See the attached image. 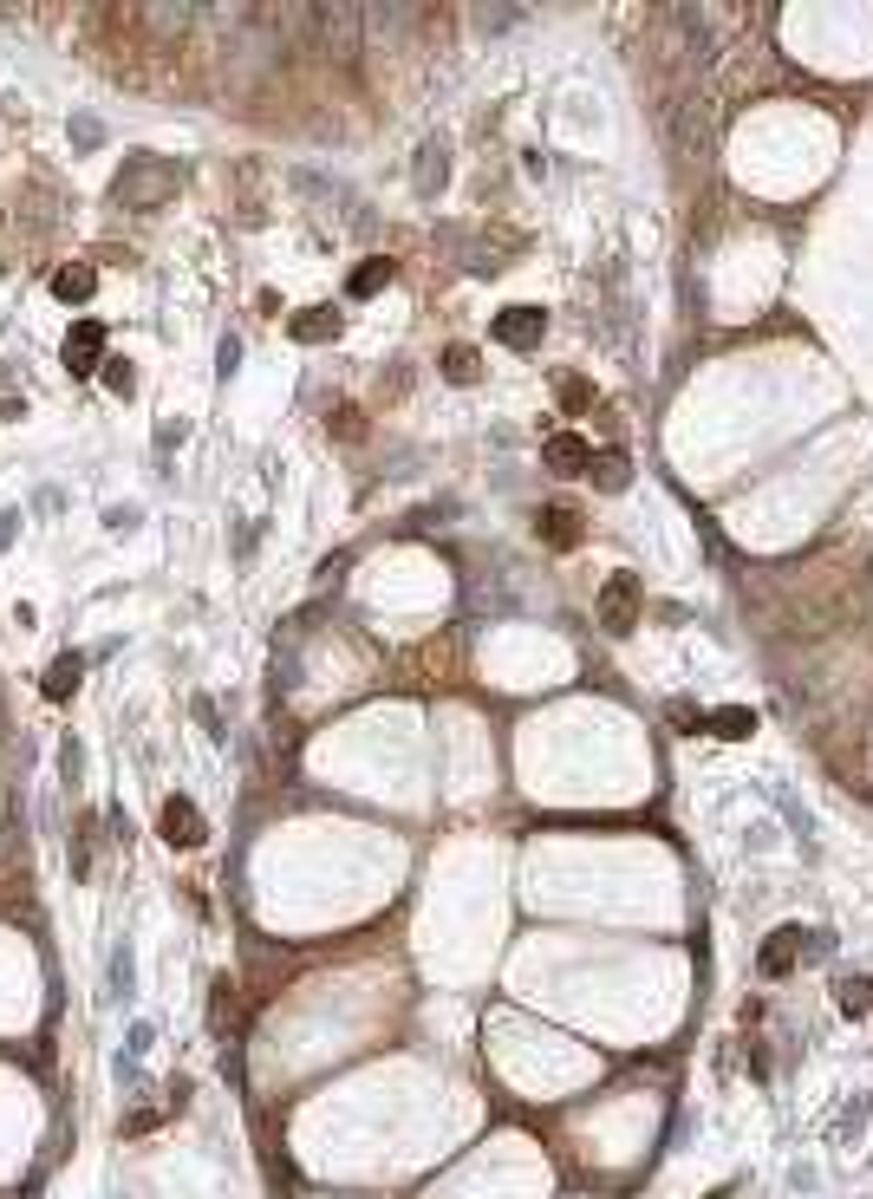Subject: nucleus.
Returning a JSON list of instances; mask_svg holds the SVG:
<instances>
[{
	"mask_svg": "<svg viewBox=\"0 0 873 1199\" xmlns=\"http://www.w3.org/2000/svg\"><path fill=\"white\" fill-rule=\"evenodd\" d=\"M326 424H333V430H339V437H346V444H359V437H365V417H359V411H352V404H339V411H333V417H326Z\"/></svg>",
	"mask_w": 873,
	"mask_h": 1199,
	"instance_id": "dca6fc26",
	"label": "nucleus"
},
{
	"mask_svg": "<svg viewBox=\"0 0 873 1199\" xmlns=\"http://www.w3.org/2000/svg\"><path fill=\"white\" fill-rule=\"evenodd\" d=\"M98 359H104V326H98V320H78L72 339H65V365H72V372H91Z\"/></svg>",
	"mask_w": 873,
	"mask_h": 1199,
	"instance_id": "423d86ee",
	"label": "nucleus"
},
{
	"mask_svg": "<svg viewBox=\"0 0 873 1199\" xmlns=\"http://www.w3.org/2000/svg\"><path fill=\"white\" fill-rule=\"evenodd\" d=\"M104 365H111V372H104V385H111V391H130V385H137V378H130V365H124V359H104Z\"/></svg>",
	"mask_w": 873,
	"mask_h": 1199,
	"instance_id": "a211bd4d",
	"label": "nucleus"
},
{
	"mask_svg": "<svg viewBox=\"0 0 873 1199\" xmlns=\"http://www.w3.org/2000/svg\"><path fill=\"white\" fill-rule=\"evenodd\" d=\"M841 1011H848V1017H868L873 1011V978H841Z\"/></svg>",
	"mask_w": 873,
	"mask_h": 1199,
	"instance_id": "ddd939ff",
	"label": "nucleus"
},
{
	"mask_svg": "<svg viewBox=\"0 0 873 1199\" xmlns=\"http://www.w3.org/2000/svg\"><path fill=\"white\" fill-rule=\"evenodd\" d=\"M704 730H711V737H724V744H744V737L757 730V711H744V704H724V711H704Z\"/></svg>",
	"mask_w": 873,
	"mask_h": 1199,
	"instance_id": "6e6552de",
	"label": "nucleus"
},
{
	"mask_svg": "<svg viewBox=\"0 0 873 1199\" xmlns=\"http://www.w3.org/2000/svg\"><path fill=\"white\" fill-rule=\"evenodd\" d=\"M541 333H548V313H541V307H509V313L496 320V339H502V346H515V352L541 346Z\"/></svg>",
	"mask_w": 873,
	"mask_h": 1199,
	"instance_id": "39448f33",
	"label": "nucleus"
},
{
	"mask_svg": "<svg viewBox=\"0 0 873 1199\" xmlns=\"http://www.w3.org/2000/svg\"><path fill=\"white\" fill-rule=\"evenodd\" d=\"M91 287H98V274H91L85 261H72V267L52 274V293H59V300H91Z\"/></svg>",
	"mask_w": 873,
	"mask_h": 1199,
	"instance_id": "9d476101",
	"label": "nucleus"
},
{
	"mask_svg": "<svg viewBox=\"0 0 873 1199\" xmlns=\"http://www.w3.org/2000/svg\"><path fill=\"white\" fill-rule=\"evenodd\" d=\"M587 476H594V489H626L633 483V457L626 450H594Z\"/></svg>",
	"mask_w": 873,
	"mask_h": 1199,
	"instance_id": "0eeeda50",
	"label": "nucleus"
},
{
	"mask_svg": "<svg viewBox=\"0 0 873 1199\" xmlns=\"http://www.w3.org/2000/svg\"><path fill=\"white\" fill-rule=\"evenodd\" d=\"M78 691V659H52L46 672V698H72Z\"/></svg>",
	"mask_w": 873,
	"mask_h": 1199,
	"instance_id": "4468645a",
	"label": "nucleus"
},
{
	"mask_svg": "<svg viewBox=\"0 0 873 1199\" xmlns=\"http://www.w3.org/2000/svg\"><path fill=\"white\" fill-rule=\"evenodd\" d=\"M444 378H450V385H476V378H483L476 346H450V352H444Z\"/></svg>",
	"mask_w": 873,
	"mask_h": 1199,
	"instance_id": "9b49d317",
	"label": "nucleus"
},
{
	"mask_svg": "<svg viewBox=\"0 0 873 1199\" xmlns=\"http://www.w3.org/2000/svg\"><path fill=\"white\" fill-rule=\"evenodd\" d=\"M391 274H398V267H391V261H365V267H359V274H352V293H359V300H365V293H378V287H385V280H391Z\"/></svg>",
	"mask_w": 873,
	"mask_h": 1199,
	"instance_id": "2eb2a0df",
	"label": "nucleus"
},
{
	"mask_svg": "<svg viewBox=\"0 0 873 1199\" xmlns=\"http://www.w3.org/2000/svg\"><path fill=\"white\" fill-rule=\"evenodd\" d=\"M639 607H646L639 574H613V580L600 587V626H607V633H633V626H639Z\"/></svg>",
	"mask_w": 873,
	"mask_h": 1199,
	"instance_id": "f257e3e1",
	"label": "nucleus"
},
{
	"mask_svg": "<svg viewBox=\"0 0 873 1199\" xmlns=\"http://www.w3.org/2000/svg\"><path fill=\"white\" fill-rule=\"evenodd\" d=\"M796 946H802V933H796V926H783V933H776V946H763V972H770V978H783V972L796 965Z\"/></svg>",
	"mask_w": 873,
	"mask_h": 1199,
	"instance_id": "f8f14e48",
	"label": "nucleus"
},
{
	"mask_svg": "<svg viewBox=\"0 0 873 1199\" xmlns=\"http://www.w3.org/2000/svg\"><path fill=\"white\" fill-rule=\"evenodd\" d=\"M587 398H594L587 378H561V404H568V411H587Z\"/></svg>",
	"mask_w": 873,
	"mask_h": 1199,
	"instance_id": "f3484780",
	"label": "nucleus"
},
{
	"mask_svg": "<svg viewBox=\"0 0 873 1199\" xmlns=\"http://www.w3.org/2000/svg\"><path fill=\"white\" fill-rule=\"evenodd\" d=\"M535 535H541L548 548H561V554H568V548H581V541H587V522H581V509H574V502H548V509L535 515Z\"/></svg>",
	"mask_w": 873,
	"mask_h": 1199,
	"instance_id": "f03ea898",
	"label": "nucleus"
},
{
	"mask_svg": "<svg viewBox=\"0 0 873 1199\" xmlns=\"http://www.w3.org/2000/svg\"><path fill=\"white\" fill-rule=\"evenodd\" d=\"M287 333H294V339H307V346H320V339H333V333H339V313H333V307H307Z\"/></svg>",
	"mask_w": 873,
	"mask_h": 1199,
	"instance_id": "1a4fd4ad",
	"label": "nucleus"
},
{
	"mask_svg": "<svg viewBox=\"0 0 873 1199\" xmlns=\"http://www.w3.org/2000/svg\"><path fill=\"white\" fill-rule=\"evenodd\" d=\"M541 463H548V470H561V476H587V463H594V444H587L581 430H554V437L541 444Z\"/></svg>",
	"mask_w": 873,
	"mask_h": 1199,
	"instance_id": "7ed1b4c3",
	"label": "nucleus"
},
{
	"mask_svg": "<svg viewBox=\"0 0 873 1199\" xmlns=\"http://www.w3.org/2000/svg\"><path fill=\"white\" fill-rule=\"evenodd\" d=\"M202 835H209V828H202V809H196L189 796H170V802H163V841H170V848H202Z\"/></svg>",
	"mask_w": 873,
	"mask_h": 1199,
	"instance_id": "20e7f679",
	"label": "nucleus"
}]
</instances>
